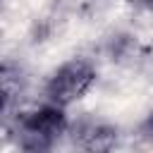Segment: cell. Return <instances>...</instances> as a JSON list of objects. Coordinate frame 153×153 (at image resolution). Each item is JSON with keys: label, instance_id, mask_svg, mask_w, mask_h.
Wrapping results in <instances>:
<instances>
[{"label": "cell", "instance_id": "6da1fadb", "mask_svg": "<svg viewBox=\"0 0 153 153\" xmlns=\"http://www.w3.org/2000/svg\"><path fill=\"white\" fill-rule=\"evenodd\" d=\"M65 129V117L57 105L29 112L19 122V146L26 153H48Z\"/></svg>", "mask_w": 153, "mask_h": 153}, {"label": "cell", "instance_id": "7a4b0ae2", "mask_svg": "<svg viewBox=\"0 0 153 153\" xmlns=\"http://www.w3.org/2000/svg\"><path fill=\"white\" fill-rule=\"evenodd\" d=\"M93 79H96V72H93V67L88 62L72 60V62L62 65L55 72V76L50 79V84H48V98H50L53 105L65 108V105L79 100L91 88Z\"/></svg>", "mask_w": 153, "mask_h": 153}, {"label": "cell", "instance_id": "3957f363", "mask_svg": "<svg viewBox=\"0 0 153 153\" xmlns=\"http://www.w3.org/2000/svg\"><path fill=\"white\" fill-rule=\"evenodd\" d=\"M115 143L117 129L105 122L84 120L74 127V146H79L81 153H110Z\"/></svg>", "mask_w": 153, "mask_h": 153}, {"label": "cell", "instance_id": "277c9868", "mask_svg": "<svg viewBox=\"0 0 153 153\" xmlns=\"http://www.w3.org/2000/svg\"><path fill=\"white\" fill-rule=\"evenodd\" d=\"M148 127H151V129H153V117H151V120H148Z\"/></svg>", "mask_w": 153, "mask_h": 153}, {"label": "cell", "instance_id": "5b68a950", "mask_svg": "<svg viewBox=\"0 0 153 153\" xmlns=\"http://www.w3.org/2000/svg\"><path fill=\"white\" fill-rule=\"evenodd\" d=\"M0 105H2V96H0Z\"/></svg>", "mask_w": 153, "mask_h": 153}]
</instances>
